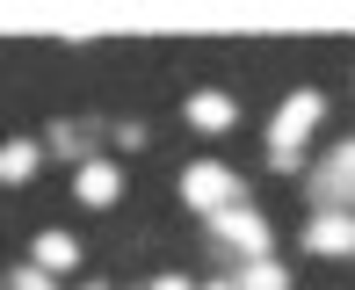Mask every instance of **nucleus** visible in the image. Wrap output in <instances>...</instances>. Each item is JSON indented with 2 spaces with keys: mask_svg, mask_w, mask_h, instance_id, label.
<instances>
[{
  "mask_svg": "<svg viewBox=\"0 0 355 290\" xmlns=\"http://www.w3.org/2000/svg\"><path fill=\"white\" fill-rule=\"evenodd\" d=\"M182 203H189V211H203V218H218V211H232V203H247V189H239V174L225 167V160H189Z\"/></svg>",
  "mask_w": 355,
  "mask_h": 290,
  "instance_id": "nucleus-1",
  "label": "nucleus"
},
{
  "mask_svg": "<svg viewBox=\"0 0 355 290\" xmlns=\"http://www.w3.org/2000/svg\"><path fill=\"white\" fill-rule=\"evenodd\" d=\"M211 239L225 254H239V262H268V239H276V232H268V218L254 211V203H232V211L211 218Z\"/></svg>",
  "mask_w": 355,
  "mask_h": 290,
  "instance_id": "nucleus-2",
  "label": "nucleus"
},
{
  "mask_svg": "<svg viewBox=\"0 0 355 290\" xmlns=\"http://www.w3.org/2000/svg\"><path fill=\"white\" fill-rule=\"evenodd\" d=\"M319 117H327V94H319V87L283 94V102H276V123H268V145H297V153H304V138H312Z\"/></svg>",
  "mask_w": 355,
  "mask_h": 290,
  "instance_id": "nucleus-3",
  "label": "nucleus"
},
{
  "mask_svg": "<svg viewBox=\"0 0 355 290\" xmlns=\"http://www.w3.org/2000/svg\"><path fill=\"white\" fill-rule=\"evenodd\" d=\"M73 196L87 203V211L123 203V167H116V160H102V153H87V160H80V174H73Z\"/></svg>",
  "mask_w": 355,
  "mask_h": 290,
  "instance_id": "nucleus-4",
  "label": "nucleus"
},
{
  "mask_svg": "<svg viewBox=\"0 0 355 290\" xmlns=\"http://www.w3.org/2000/svg\"><path fill=\"white\" fill-rule=\"evenodd\" d=\"M304 247H312L319 262H341V254H355V211H312V225H304Z\"/></svg>",
  "mask_w": 355,
  "mask_h": 290,
  "instance_id": "nucleus-5",
  "label": "nucleus"
},
{
  "mask_svg": "<svg viewBox=\"0 0 355 290\" xmlns=\"http://www.w3.org/2000/svg\"><path fill=\"white\" fill-rule=\"evenodd\" d=\"M182 117L196 123L203 138H225V131L239 123V102H232L225 87H196V94H189V109H182Z\"/></svg>",
  "mask_w": 355,
  "mask_h": 290,
  "instance_id": "nucleus-6",
  "label": "nucleus"
},
{
  "mask_svg": "<svg viewBox=\"0 0 355 290\" xmlns=\"http://www.w3.org/2000/svg\"><path fill=\"white\" fill-rule=\"evenodd\" d=\"M312 203H319V211H355V174H348L334 153L312 167Z\"/></svg>",
  "mask_w": 355,
  "mask_h": 290,
  "instance_id": "nucleus-7",
  "label": "nucleus"
},
{
  "mask_svg": "<svg viewBox=\"0 0 355 290\" xmlns=\"http://www.w3.org/2000/svg\"><path fill=\"white\" fill-rule=\"evenodd\" d=\"M29 268H44V276H66V268H80V239L73 232H37V247H29Z\"/></svg>",
  "mask_w": 355,
  "mask_h": 290,
  "instance_id": "nucleus-8",
  "label": "nucleus"
},
{
  "mask_svg": "<svg viewBox=\"0 0 355 290\" xmlns=\"http://www.w3.org/2000/svg\"><path fill=\"white\" fill-rule=\"evenodd\" d=\"M37 167H44V145H37V138H0V182L22 189Z\"/></svg>",
  "mask_w": 355,
  "mask_h": 290,
  "instance_id": "nucleus-9",
  "label": "nucleus"
},
{
  "mask_svg": "<svg viewBox=\"0 0 355 290\" xmlns=\"http://www.w3.org/2000/svg\"><path fill=\"white\" fill-rule=\"evenodd\" d=\"M232 283H239V290H290V268L268 254V262H239V268H232Z\"/></svg>",
  "mask_w": 355,
  "mask_h": 290,
  "instance_id": "nucleus-10",
  "label": "nucleus"
},
{
  "mask_svg": "<svg viewBox=\"0 0 355 290\" xmlns=\"http://www.w3.org/2000/svg\"><path fill=\"white\" fill-rule=\"evenodd\" d=\"M44 153H58V160H87V131H80V123H51V131H44Z\"/></svg>",
  "mask_w": 355,
  "mask_h": 290,
  "instance_id": "nucleus-11",
  "label": "nucleus"
},
{
  "mask_svg": "<svg viewBox=\"0 0 355 290\" xmlns=\"http://www.w3.org/2000/svg\"><path fill=\"white\" fill-rule=\"evenodd\" d=\"M0 290H58V276H44V268H29V262H22V268H15V276L0 283Z\"/></svg>",
  "mask_w": 355,
  "mask_h": 290,
  "instance_id": "nucleus-12",
  "label": "nucleus"
},
{
  "mask_svg": "<svg viewBox=\"0 0 355 290\" xmlns=\"http://www.w3.org/2000/svg\"><path fill=\"white\" fill-rule=\"evenodd\" d=\"M268 167H276V174H297L304 153H297V145H268Z\"/></svg>",
  "mask_w": 355,
  "mask_h": 290,
  "instance_id": "nucleus-13",
  "label": "nucleus"
},
{
  "mask_svg": "<svg viewBox=\"0 0 355 290\" xmlns=\"http://www.w3.org/2000/svg\"><path fill=\"white\" fill-rule=\"evenodd\" d=\"M145 290H196V283H189V276H153Z\"/></svg>",
  "mask_w": 355,
  "mask_h": 290,
  "instance_id": "nucleus-14",
  "label": "nucleus"
},
{
  "mask_svg": "<svg viewBox=\"0 0 355 290\" xmlns=\"http://www.w3.org/2000/svg\"><path fill=\"white\" fill-rule=\"evenodd\" d=\"M334 160H341V167L355 174V138H348V145H334Z\"/></svg>",
  "mask_w": 355,
  "mask_h": 290,
  "instance_id": "nucleus-15",
  "label": "nucleus"
},
{
  "mask_svg": "<svg viewBox=\"0 0 355 290\" xmlns=\"http://www.w3.org/2000/svg\"><path fill=\"white\" fill-rule=\"evenodd\" d=\"M196 290H239V283L232 276H211V283H196Z\"/></svg>",
  "mask_w": 355,
  "mask_h": 290,
  "instance_id": "nucleus-16",
  "label": "nucleus"
},
{
  "mask_svg": "<svg viewBox=\"0 0 355 290\" xmlns=\"http://www.w3.org/2000/svg\"><path fill=\"white\" fill-rule=\"evenodd\" d=\"M80 290H109V283H80Z\"/></svg>",
  "mask_w": 355,
  "mask_h": 290,
  "instance_id": "nucleus-17",
  "label": "nucleus"
}]
</instances>
